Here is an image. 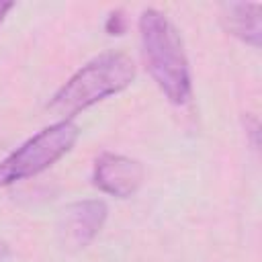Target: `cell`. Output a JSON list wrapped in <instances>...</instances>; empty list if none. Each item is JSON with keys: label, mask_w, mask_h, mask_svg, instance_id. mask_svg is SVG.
Masks as SVG:
<instances>
[{"label": "cell", "mask_w": 262, "mask_h": 262, "mask_svg": "<svg viewBox=\"0 0 262 262\" xmlns=\"http://www.w3.org/2000/svg\"><path fill=\"white\" fill-rule=\"evenodd\" d=\"M139 39L145 68L162 94L172 104H186L192 94L190 68L176 27L156 8H145L139 16Z\"/></svg>", "instance_id": "cell-1"}, {"label": "cell", "mask_w": 262, "mask_h": 262, "mask_svg": "<svg viewBox=\"0 0 262 262\" xmlns=\"http://www.w3.org/2000/svg\"><path fill=\"white\" fill-rule=\"evenodd\" d=\"M135 78L129 55L108 51L82 66L47 102V108L61 119H70L106 96L119 94Z\"/></svg>", "instance_id": "cell-2"}, {"label": "cell", "mask_w": 262, "mask_h": 262, "mask_svg": "<svg viewBox=\"0 0 262 262\" xmlns=\"http://www.w3.org/2000/svg\"><path fill=\"white\" fill-rule=\"evenodd\" d=\"M78 137L80 127L72 119L41 129L0 162V188L45 172L76 145Z\"/></svg>", "instance_id": "cell-3"}, {"label": "cell", "mask_w": 262, "mask_h": 262, "mask_svg": "<svg viewBox=\"0 0 262 262\" xmlns=\"http://www.w3.org/2000/svg\"><path fill=\"white\" fill-rule=\"evenodd\" d=\"M108 217V207L104 201L88 199L76 201L61 211L57 223V235L63 248L68 250H82L86 248L102 229Z\"/></svg>", "instance_id": "cell-4"}, {"label": "cell", "mask_w": 262, "mask_h": 262, "mask_svg": "<svg viewBox=\"0 0 262 262\" xmlns=\"http://www.w3.org/2000/svg\"><path fill=\"white\" fill-rule=\"evenodd\" d=\"M143 176L145 170L137 160L113 151H102L94 160L92 168V184L117 199H129L135 194L143 182Z\"/></svg>", "instance_id": "cell-5"}, {"label": "cell", "mask_w": 262, "mask_h": 262, "mask_svg": "<svg viewBox=\"0 0 262 262\" xmlns=\"http://www.w3.org/2000/svg\"><path fill=\"white\" fill-rule=\"evenodd\" d=\"M221 23L229 35L252 47H260L262 23L258 2H225L221 6Z\"/></svg>", "instance_id": "cell-6"}, {"label": "cell", "mask_w": 262, "mask_h": 262, "mask_svg": "<svg viewBox=\"0 0 262 262\" xmlns=\"http://www.w3.org/2000/svg\"><path fill=\"white\" fill-rule=\"evenodd\" d=\"M106 31H108L111 35H121V33H123V16H121V12H119V10H117V12H113V14L108 16Z\"/></svg>", "instance_id": "cell-7"}, {"label": "cell", "mask_w": 262, "mask_h": 262, "mask_svg": "<svg viewBox=\"0 0 262 262\" xmlns=\"http://www.w3.org/2000/svg\"><path fill=\"white\" fill-rule=\"evenodd\" d=\"M12 8H14V2H0V25L4 23L6 14H8Z\"/></svg>", "instance_id": "cell-8"}, {"label": "cell", "mask_w": 262, "mask_h": 262, "mask_svg": "<svg viewBox=\"0 0 262 262\" xmlns=\"http://www.w3.org/2000/svg\"><path fill=\"white\" fill-rule=\"evenodd\" d=\"M8 254H10L8 246H6L4 242H0V262H2V260H6V258H8Z\"/></svg>", "instance_id": "cell-9"}]
</instances>
